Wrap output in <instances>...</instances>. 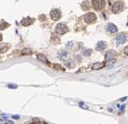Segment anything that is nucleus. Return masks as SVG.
Here are the masks:
<instances>
[{
    "label": "nucleus",
    "mask_w": 128,
    "mask_h": 124,
    "mask_svg": "<svg viewBox=\"0 0 128 124\" xmlns=\"http://www.w3.org/2000/svg\"><path fill=\"white\" fill-rule=\"evenodd\" d=\"M92 54V49H85L82 51V55L85 56H89Z\"/></svg>",
    "instance_id": "obj_16"
},
{
    "label": "nucleus",
    "mask_w": 128,
    "mask_h": 124,
    "mask_svg": "<svg viewBox=\"0 0 128 124\" xmlns=\"http://www.w3.org/2000/svg\"><path fill=\"white\" fill-rule=\"evenodd\" d=\"M84 21H85L87 23H89V24L94 23H95V21H96V16H95V14L93 13V12L87 13V14L84 16Z\"/></svg>",
    "instance_id": "obj_2"
},
{
    "label": "nucleus",
    "mask_w": 128,
    "mask_h": 124,
    "mask_svg": "<svg viewBox=\"0 0 128 124\" xmlns=\"http://www.w3.org/2000/svg\"><path fill=\"white\" fill-rule=\"evenodd\" d=\"M9 87H10V88H17V86H15V85L14 86H13V85H10Z\"/></svg>",
    "instance_id": "obj_26"
},
{
    "label": "nucleus",
    "mask_w": 128,
    "mask_h": 124,
    "mask_svg": "<svg viewBox=\"0 0 128 124\" xmlns=\"http://www.w3.org/2000/svg\"><path fill=\"white\" fill-rule=\"evenodd\" d=\"M37 59L39 61H41L42 63H44V64H49V62H48V60L47 59V57H46L44 55H43V54H38V55H37Z\"/></svg>",
    "instance_id": "obj_12"
},
{
    "label": "nucleus",
    "mask_w": 128,
    "mask_h": 124,
    "mask_svg": "<svg viewBox=\"0 0 128 124\" xmlns=\"http://www.w3.org/2000/svg\"><path fill=\"white\" fill-rule=\"evenodd\" d=\"M123 6H124V4H123L122 2H116L112 6V11L113 12L114 14H117V13H119L122 11Z\"/></svg>",
    "instance_id": "obj_4"
},
{
    "label": "nucleus",
    "mask_w": 128,
    "mask_h": 124,
    "mask_svg": "<svg viewBox=\"0 0 128 124\" xmlns=\"http://www.w3.org/2000/svg\"><path fill=\"white\" fill-rule=\"evenodd\" d=\"M72 46H73V43H72V42H69V43L67 44V48H68V49L72 48Z\"/></svg>",
    "instance_id": "obj_21"
},
{
    "label": "nucleus",
    "mask_w": 128,
    "mask_h": 124,
    "mask_svg": "<svg viewBox=\"0 0 128 124\" xmlns=\"http://www.w3.org/2000/svg\"><path fill=\"white\" fill-rule=\"evenodd\" d=\"M124 53H125L126 56H128V45L124 49Z\"/></svg>",
    "instance_id": "obj_22"
},
{
    "label": "nucleus",
    "mask_w": 128,
    "mask_h": 124,
    "mask_svg": "<svg viewBox=\"0 0 128 124\" xmlns=\"http://www.w3.org/2000/svg\"><path fill=\"white\" fill-rule=\"evenodd\" d=\"M106 48V43L104 42V41H100V42H98L96 45V49L97 50H99V51H102L104 49Z\"/></svg>",
    "instance_id": "obj_8"
},
{
    "label": "nucleus",
    "mask_w": 128,
    "mask_h": 124,
    "mask_svg": "<svg viewBox=\"0 0 128 124\" xmlns=\"http://www.w3.org/2000/svg\"><path fill=\"white\" fill-rule=\"evenodd\" d=\"M21 23L23 26H29L33 23V19L29 18V17H26V18H23V20L21 21Z\"/></svg>",
    "instance_id": "obj_11"
},
{
    "label": "nucleus",
    "mask_w": 128,
    "mask_h": 124,
    "mask_svg": "<svg viewBox=\"0 0 128 124\" xmlns=\"http://www.w3.org/2000/svg\"><path fill=\"white\" fill-rule=\"evenodd\" d=\"M13 118H14V119H19V116H13Z\"/></svg>",
    "instance_id": "obj_23"
},
{
    "label": "nucleus",
    "mask_w": 128,
    "mask_h": 124,
    "mask_svg": "<svg viewBox=\"0 0 128 124\" xmlns=\"http://www.w3.org/2000/svg\"><path fill=\"white\" fill-rule=\"evenodd\" d=\"M65 64H66V66L68 67V68H69V69H71V68H74V62H73L72 60L66 61V62H65Z\"/></svg>",
    "instance_id": "obj_15"
},
{
    "label": "nucleus",
    "mask_w": 128,
    "mask_h": 124,
    "mask_svg": "<svg viewBox=\"0 0 128 124\" xmlns=\"http://www.w3.org/2000/svg\"><path fill=\"white\" fill-rule=\"evenodd\" d=\"M3 40V36H2V34H0V42Z\"/></svg>",
    "instance_id": "obj_24"
},
{
    "label": "nucleus",
    "mask_w": 128,
    "mask_h": 124,
    "mask_svg": "<svg viewBox=\"0 0 128 124\" xmlns=\"http://www.w3.org/2000/svg\"><path fill=\"white\" fill-rule=\"evenodd\" d=\"M92 3H93L94 10H96V11H101L106 5L105 0H93Z\"/></svg>",
    "instance_id": "obj_1"
},
{
    "label": "nucleus",
    "mask_w": 128,
    "mask_h": 124,
    "mask_svg": "<svg viewBox=\"0 0 128 124\" xmlns=\"http://www.w3.org/2000/svg\"><path fill=\"white\" fill-rule=\"evenodd\" d=\"M32 124H42V122H40V121H37V122H35V123H32Z\"/></svg>",
    "instance_id": "obj_25"
},
{
    "label": "nucleus",
    "mask_w": 128,
    "mask_h": 124,
    "mask_svg": "<svg viewBox=\"0 0 128 124\" xmlns=\"http://www.w3.org/2000/svg\"><path fill=\"white\" fill-rule=\"evenodd\" d=\"M54 69H56V70H62V71H65V69L63 68L62 65L60 64H55L54 65Z\"/></svg>",
    "instance_id": "obj_18"
},
{
    "label": "nucleus",
    "mask_w": 128,
    "mask_h": 124,
    "mask_svg": "<svg viewBox=\"0 0 128 124\" xmlns=\"http://www.w3.org/2000/svg\"><path fill=\"white\" fill-rule=\"evenodd\" d=\"M68 31V29L67 25H65L64 23H58L56 25V28H55V32H56L58 35H63L65 34L66 32Z\"/></svg>",
    "instance_id": "obj_3"
},
{
    "label": "nucleus",
    "mask_w": 128,
    "mask_h": 124,
    "mask_svg": "<svg viewBox=\"0 0 128 124\" xmlns=\"http://www.w3.org/2000/svg\"><path fill=\"white\" fill-rule=\"evenodd\" d=\"M105 63H100V62H97L95 64H93L92 66V69H94V70H99V69H102L103 67H105Z\"/></svg>",
    "instance_id": "obj_10"
},
{
    "label": "nucleus",
    "mask_w": 128,
    "mask_h": 124,
    "mask_svg": "<svg viewBox=\"0 0 128 124\" xmlns=\"http://www.w3.org/2000/svg\"><path fill=\"white\" fill-rule=\"evenodd\" d=\"M31 54V50L29 49H23L22 51H21V55L22 56H25V55H29Z\"/></svg>",
    "instance_id": "obj_17"
},
{
    "label": "nucleus",
    "mask_w": 128,
    "mask_h": 124,
    "mask_svg": "<svg viewBox=\"0 0 128 124\" xmlns=\"http://www.w3.org/2000/svg\"><path fill=\"white\" fill-rule=\"evenodd\" d=\"M62 17V14H61V11L58 10V9H54L50 11V17H51L52 20L57 21L59 20Z\"/></svg>",
    "instance_id": "obj_5"
},
{
    "label": "nucleus",
    "mask_w": 128,
    "mask_h": 124,
    "mask_svg": "<svg viewBox=\"0 0 128 124\" xmlns=\"http://www.w3.org/2000/svg\"><path fill=\"white\" fill-rule=\"evenodd\" d=\"M79 106H80V108L84 109H88V105H86L84 102H79Z\"/></svg>",
    "instance_id": "obj_20"
},
{
    "label": "nucleus",
    "mask_w": 128,
    "mask_h": 124,
    "mask_svg": "<svg viewBox=\"0 0 128 124\" xmlns=\"http://www.w3.org/2000/svg\"><path fill=\"white\" fill-rule=\"evenodd\" d=\"M126 39H127L126 34L125 32H122V33L118 35V37H117V43L118 44H123L126 42Z\"/></svg>",
    "instance_id": "obj_6"
},
{
    "label": "nucleus",
    "mask_w": 128,
    "mask_h": 124,
    "mask_svg": "<svg viewBox=\"0 0 128 124\" xmlns=\"http://www.w3.org/2000/svg\"><path fill=\"white\" fill-rule=\"evenodd\" d=\"M8 50V45L6 43H0V53H4Z\"/></svg>",
    "instance_id": "obj_14"
},
{
    "label": "nucleus",
    "mask_w": 128,
    "mask_h": 124,
    "mask_svg": "<svg viewBox=\"0 0 128 124\" xmlns=\"http://www.w3.org/2000/svg\"><path fill=\"white\" fill-rule=\"evenodd\" d=\"M67 56H68V52L66 51V50H61V51L58 53V58L61 59V60L66 59Z\"/></svg>",
    "instance_id": "obj_13"
},
{
    "label": "nucleus",
    "mask_w": 128,
    "mask_h": 124,
    "mask_svg": "<svg viewBox=\"0 0 128 124\" xmlns=\"http://www.w3.org/2000/svg\"><path fill=\"white\" fill-rule=\"evenodd\" d=\"M117 56V52L113 49H110L106 52V56H105V60L106 61H111L113 59H114V57Z\"/></svg>",
    "instance_id": "obj_7"
},
{
    "label": "nucleus",
    "mask_w": 128,
    "mask_h": 124,
    "mask_svg": "<svg viewBox=\"0 0 128 124\" xmlns=\"http://www.w3.org/2000/svg\"><path fill=\"white\" fill-rule=\"evenodd\" d=\"M107 30L110 33L112 34H114V33H117L118 31V28H117V26L113 23H108L107 25Z\"/></svg>",
    "instance_id": "obj_9"
},
{
    "label": "nucleus",
    "mask_w": 128,
    "mask_h": 124,
    "mask_svg": "<svg viewBox=\"0 0 128 124\" xmlns=\"http://www.w3.org/2000/svg\"><path fill=\"white\" fill-rule=\"evenodd\" d=\"M9 23H5V22H3V23L0 24V30H4L5 28H7V27H9Z\"/></svg>",
    "instance_id": "obj_19"
}]
</instances>
